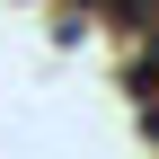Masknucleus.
<instances>
[{
  "mask_svg": "<svg viewBox=\"0 0 159 159\" xmlns=\"http://www.w3.org/2000/svg\"><path fill=\"white\" fill-rule=\"evenodd\" d=\"M150 71H159V44H150Z\"/></svg>",
  "mask_w": 159,
  "mask_h": 159,
  "instance_id": "1",
  "label": "nucleus"
}]
</instances>
